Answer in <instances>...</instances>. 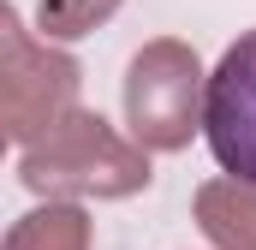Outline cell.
<instances>
[{"mask_svg": "<svg viewBox=\"0 0 256 250\" xmlns=\"http://www.w3.org/2000/svg\"><path fill=\"white\" fill-rule=\"evenodd\" d=\"M202 137L238 185H256V30H244L202 84Z\"/></svg>", "mask_w": 256, "mask_h": 250, "instance_id": "obj_1", "label": "cell"}, {"mask_svg": "<svg viewBox=\"0 0 256 250\" xmlns=\"http://www.w3.org/2000/svg\"><path fill=\"white\" fill-rule=\"evenodd\" d=\"M196 60L173 42H155L149 54L131 60V84H126V114L131 131L155 149H179L191 137L196 120Z\"/></svg>", "mask_w": 256, "mask_h": 250, "instance_id": "obj_2", "label": "cell"}, {"mask_svg": "<svg viewBox=\"0 0 256 250\" xmlns=\"http://www.w3.org/2000/svg\"><path fill=\"white\" fill-rule=\"evenodd\" d=\"M196 208H202V226L226 250H256V185L238 190V179L232 185H208L196 196Z\"/></svg>", "mask_w": 256, "mask_h": 250, "instance_id": "obj_3", "label": "cell"}, {"mask_svg": "<svg viewBox=\"0 0 256 250\" xmlns=\"http://www.w3.org/2000/svg\"><path fill=\"white\" fill-rule=\"evenodd\" d=\"M114 6H120V0H42V30L60 36V42H72V36H84L90 24H102Z\"/></svg>", "mask_w": 256, "mask_h": 250, "instance_id": "obj_4", "label": "cell"}]
</instances>
